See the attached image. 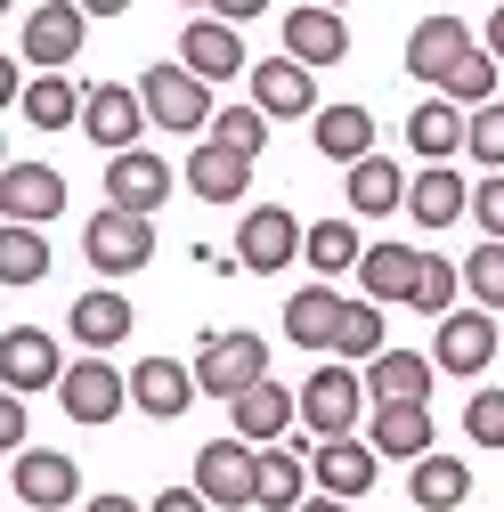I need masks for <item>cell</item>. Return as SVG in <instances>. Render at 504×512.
Wrapping results in <instances>:
<instances>
[{
	"instance_id": "obj_26",
	"label": "cell",
	"mask_w": 504,
	"mask_h": 512,
	"mask_svg": "<svg viewBox=\"0 0 504 512\" xmlns=\"http://www.w3.org/2000/svg\"><path fill=\"white\" fill-rule=\"evenodd\" d=\"M342 293L334 285H301L293 301H285V334L301 342V350H334V334H342Z\"/></svg>"
},
{
	"instance_id": "obj_17",
	"label": "cell",
	"mask_w": 504,
	"mask_h": 512,
	"mask_svg": "<svg viewBox=\"0 0 504 512\" xmlns=\"http://www.w3.org/2000/svg\"><path fill=\"white\" fill-rule=\"evenodd\" d=\"M309 472H318L326 496H366L374 472H383V456H374V439H318V456H309Z\"/></svg>"
},
{
	"instance_id": "obj_8",
	"label": "cell",
	"mask_w": 504,
	"mask_h": 512,
	"mask_svg": "<svg viewBox=\"0 0 504 512\" xmlns=\"http://www.w3.org/2000/svg\"><path fill=\"white\" fill-rule=\"evenodd\" d=\"M301 244H309V228L285 204H261V212H244V228H236V261L261 269V277H277L285 261H301Z\"/></svg>"
},
{
	"instance_id": "obj_9",
	"label": "cell",
	"mask_w": 504,
	"mask_h": 512,
	"mask_svg": "<svg viewBox=\"0 0 504 512\" xmlns=\"http://www.w3.org/2000/svg\"><path fill=\"white\" fill-rule=\"evenodd\" d=\"M57 407H66L74 423H114L122 407H131V382H122L106 358H82V366H66V382H57Z\"/></svg>"
},
{
	"instance_id": "obj_23",
	"label": "cell",
	"mask_w": 504,
	"mask_h": 512,
	"mask_svg": "<svg viewBox=\"0 0 504 512\" xmlns=\"http://www.w3.org/2000/svg\"><path fill=\"white\" fill-rule=\"evenodd\" d=\"M374 456H407V464H423L431 456V407L423 399H391V407H374Z\"/></svg>"
},
{
	"instance_id": "obj_41",
	"label": "cell",
	"mask_w": 504,
	"mask_h": 512,
	"mask_svg": "<svg viewBox=\"0 0 504 512\" xmlns=\"http://www.w3.org/2000/svg\"><path fill=\"white\" fill-rule=\"evenodd\" d=\"M464 285H472V301H480V309H504V244H496V236L464 261Z\"/></svg>"
},
{
	"instance_id": "obj_47",
	"label": "cell",
	"mask_w": 504,
	"mask_h": 512,
	"mask_svg": "<svg viewBox=\"0 0 504 512\" xmlns=\"http://www.w3.org/2000/svg\"><path fill=\"white\" fill-rule=\"evenodd\" d=\"M269 0H212V17H228V25H244V17H261Z\"/></svg>"
},
{
	"instance_id": "obj_44",
	"label": "cell",
	"mask_w": 504,
	"mask_h": 512,
	"mask_svg": "<svg viewBox=\"0 0 504 512\" xmlns=\"http://www.w3.org/2000/svg\"><path fill=\"white\" fill-rule=\"evenodd\" d=\"M472 220H480V228L504 244V171H488V179L472 187Z\"/></svg>"
},
{
	"instance_id": "obj_31",
	"label": "cell",
	"mask_w": 504,
	"mask_h": 512,
	"mask_svg": "<svg viewBox=\"0 0 504 512\" xmlns=\"http://www.w3.org/2000/svg\"><path fill=\"white\" fill-rule=\"evenodd\" d=\"M399 204H407V171H399L391 155H366V163H350V212L383 220V212H399Z\"/></svg>"
},
{
	"instance_id": "obj_32",
	"label": "cell",
	"mask_w": 504,
	"mask_h": 512,
	"mask_svg": "<svg viewBox=\"0 0 504 512\" xmlns=\"http://www.w3.org/2000/svg\"><path fill=\"white\" fill-rule=\"evenodd\" d=\"M66 326H74V342H82V350H114L122 334L139 326V317H131V301H122V293H82Z\"/></svg>"
},
{
	"instance_id": "obj_30",
	"label": "cell",
	"mask_w": 504,
	"mask_h": 512,
	"mask_svg": "<svg viewBox=\"0 0 504 512\" xmlns=\"http://www.w3.org/2000/svg\"><path fill=\"white\" fill-rule=\"evenodd\" d=\"M301 488H309V456H301V447H285V439L261 447V496H252V504H261V512H301L309 504Z\"/></svg>"
},
{
	"instance_id": "obj_50",
	"label": "cell",
	"mask_w": 504,
	"mask_h": 512,
	"mask_svg": "<svg viewBox=\"0 0 504 512\" xmlns=\"http://www.w3.org/2000/svg\"><path fill=\"white\" fill-rule=\"evenodd\" d=\"M488 49H496V66H504V9L488 17Z\"/></svg>"
},
{
	"instance_id": "obj_34",
	"label": "cell",
	"mask_w": 504,
	"mask_h": 512,
	"mask_svg": "<svg viewBox=\"0 0 504 512\" xmlns=\"http://www.w3.org/2000/svg\"><path fill=\"white\" fill-rule=\"evenodd\" d=\"M407 496H415L423 512H456V504L472 496V464H464V456H423L415 480H407Z\"/></svg>"
},
{
	"instance_id": "obj_49",
	"label": "cell",
	"mask_w": 504,
	"mask_h": 512,
	"mask_svg": "<svg viewBox=\"0 0 504 512\" xmlns=\"http://www.w3.org/2000/svg\"><path fill=\"white\" fill-rule=\"evenodd\" d=\"M301 512H350V496H309Z\"/></svg>"
},
{
	"instance_id": "obj_15",
	"label": "cell",
	"mask_w": 504,
	"mask_h": 512,
	"mask_svg": "<svg viewBox=\"0 0 504 512\" xmlns=\"http://www.w3.org/2000/svg\"><path fill=\"white\" fill-rule=\"evenodd\" d=\"M285 57H301L309 74H318V66H342V57H350L342 9H318V0H309V9H293V17H285Z\"/></svg>"
},
{
	"instance_id": "obj_52",
	"label": "cell",
	"mask_w": 504,
	"mask_h": 512,
	"mask_svg": "<svg viewBox=\"0 0 504 512\" xmlns=\"http://www.w3.org/2000/svg\"><path fill=\"white\" fill-rule=\"evenodd\" d=\"M187 9H212V0H187Z\"/></svg>"
},
{
	"instance_id": "obj_7",
	"label": "cell",
	"mask_w": 504,
	"mask_h": 512,
	"mask_svg": "<svg viewBox=\"0 0 504 512\" xmlns=\"http://www.w3.org/2000/svg\"><path fill=\"white\" fill-rule=\"evenodd\" d=\"M147 122H155V114H147V98H139L131 82H98L90 106H82V139H98L106 155H131Z\"/></svg>"
},
{
	"instance_id": "obj_28",
	"label": "cell",
	"mask_w": 504,
	"mask_h": 512,
	"mask_svg": "<svg viewBox=\"0 0 504 512\" xmlns=\"http://www.w3.org/2000/svg\"><path fill=\"white\" fill-rule=\"evenodd\" d=\"M464 131H472V122H464L456 98H423V106L407 114V147H415L423 163H448V155L464 147Z\"/></svg>"
},
{
	"instance_id": "obj_48",
	"label": "cell",
	"mask_w": 504,
	"mask_h": 512,
	"mask_svg": "<svg viewBox=\"0 0 504 512\" xmlns=\"http://www.w3.org/2000/svg\"><path fill=\"white\" fill-rule=\"evenodd\" d=\"M82 512H139V504H131V496H90Z\"/></svg>"
},
{
	"instance_id": "obj_35",
	"label": "cell",
	"mask_w": 504,
	"mask_h": 512,
	"mask_svg": "<svg viewBox=\"0 0 504 512\" xmlns=\"http://www.w3.org/2000/svg\"><path fill=\"white\" fill-rule=\"evenodd\" d=\"M301 261L318 269V277H342V269H358V261H366V244H358V228H350V220H318V228H309V244H301Z\"/></svg>"
},
{
	"instance_id": "obj_43",
	"label": "cell",
	"mask_w": 504,
	"mask_h": 512,
	"mask_svg": "<svg viewBox=\"0 0 504 512\" xmlns=\"http://www.w3.org/2000/svg\"><path fill=\"white\" fill-rule=\"evenodd\" d=\"M464 431H472V447H504V391H472Z\"/></svg>"
},
{
	"instance_id": "obj_5",
	"label": "cell",
	"mask_w": 504,
	"mask_h": 512,
	"mask_svg": "<svg viewBox=\"0 0 504 512\" xmlns=\"http://www.w3.org/2000/svg\"><path fill=\"white\" fill-rule=\"evenodd\" d=\"M82 33H90V9H82V0H41V9L25 17V66L66 74L74 57H82Z\"/></svg>"
},
{
	"instance_id": "obj_27",
	"label": "cell",
	"mask_w": 504,
	"mask_h": 512,
	"mask_svg": "<svg viewBox=\"0 0 504 512\" xmlns=\"http://www.w3.org/2000/svg\"><path fill=\"white\" fill-rule=\"evenodd\" d=\"M415 277H423V252L415 244H366V261H358L366 301H415Z\"/></svg>"
},
{
	"instance_id": "obj_2",
	"label": "cell",
	"mask_w": 504,
	"mask_h": 512,
	"mask_svg": "<svg viewBox=\"0 0 504 512\" xmlns=\"http://www.w3.org/2000/svg\"><path fill=\"white\" fill-rule=\"evenodd\" d=\"M252 382H269V342L261 334H204V350H196V391H212V399H244Z\"/></svg>"
},
{
	"instance_id": "obj_24",
	"label": "cell",
	"mask_w": 504,
	"mask_h": 512,
	"mask_svg": "<svg viewBox=\"0 0 504 512\" xmlns=\"http://www.w3.org/2000/svg\"><path fill=\"white\" fill-rule=\"evenodd\" d=\"M228 407H236V439H252V447H277L293 431V415H301V399L277 391V382H252V391L228 399Z\"/></svg>"
},
{
	"instance_id": "obj_3",
	"label": "cell",
	"mask_w": 504,
	"mask_h": 512,
	"mask_svg": "<svg viewBox=\"0 0 504 512\" xmlns=\"http://www.w3.org/2000/svg\"><path fill=\"white\" fill-rule=\"evenodd\" d=\"M82 252H90V269H106V277H131V269H147V261H155V220H147V212H122V204H106V212L82 228Z\"/></svg>"
},
{
	"instance_id": "obj_19",
	"label": "cell",
	"mask_w": 504,
	"mask_h": 512,
	"mask_svg": "<svg viewBox=\"0 0 504 512\" xmlns=\"http://www.w3.org/2000/svg\"><path fill=\"white\" fill-rule=\"evenodd\" d=\"M464 57H472V33H464L456 17H423V25L407 33V74H423V82H448Z\"/></svg>"
},
{
	"instance_id": "obj_16",
	"label": "cell",
	"mask_w": 504,
	"mask_h": 512,
	"mask_svg": "<svg viewBox=\"0 0 504 512\" xmlns=\"http://www.w3.org/2000/svg\"><path fill=\"white\" fill-rule=\"evenodd\" d=\"M106 196H114L122 212H147V220H155V204L171 196V163H163V155H147V147L106 155Z\"/></svg>"
},
{
	"instance_id": "obj_22",
	"label": "cell",
	"mask_w": 504,
	"mask_h": 512,
	"mask_svg": "<svg viewBox=\"0 0 504 512\" xmlns=\"http://www.w3.org/2000/svg\"><path fill=\"white\" fill-rule=\"evenodd\" d=\"M431 374H439V358H423V350H383V358H366V399H374V407L431 399Z\"/></svg>"
},
{
	"instance_id": "obj_45",
	"label": "cell",
	"mask_w": 504,
	"mask_h": 512,
	"mask_svg": "<svg viewBox=\"0 0 504 512\" xmlns=\"http://www.w3.org/2000/svg\"><path fill=\"white\" fill-rule=\"evenodd\" d=\"M0 447H9V456H25V391L0 399Z\"/></svg>"
},
{
	"instance_id": "obj_21",
	"label": "cell",
	"mask_w": 504,
	"mask_h": 512,
	"mask_svg": "<svg viewBox=\"0 0 504 512\" xmlns=\"http://www.w3.org/2000/svg\"><path fill=\"white\" fill-rule=\"evenodd\" d=\"M187 187H196L204 204H236L252 187V155H236L220 139H196V155H187Z\"/></svg>"
},
{
	"instance_id": "obj_20",
	"label": "cell",
	"mask_w": 504,
	"mask_h": 512,
	"mask_svg": "<svg viewBox=\"0 0 504 512\" xmlns=\"http://www.w3.org/2000/svg\"><path fill=\"white\" fill-rule=\"evenodd\" d=\"M252 106L261 114H318V82H309L301 57H269V66H252Z\"/></svg>"
},
{
	"instance_id": "obj_1",
	"label": "cell",
	"mask_w": 504,
	"mask_h": 512,
	"mask_svg": "<svg viewBox=\"0 0 504 512\" xmlns=\"http://www.w3.org/2000/svg\"><path fill=\"white\" fill-rule=\"evenodd\" d=\"M139 98H147V114H155V131H212V82L204 74H187V66H147L139 74Z\"/></svg>"
},
{
	"instance_id": "obj_29",
	"label": "cell",
	"mask_w": 504,
	"mask_h": 512,
	"mask_svg": "<svg viewBox=\"0 0 504 512\" xmlns=\"http://www.w3.org/2000/svg\"><path fill=\"white\" fill-rule=\"evenodd\" d=\"M17 106H25V122H33V131H74V122H82V106H90V90H74L66 74H33V82L17 90Z\"/></svg>"
},
{
	"instance_id": "obj_53",
	"label": "cell",
	"mask_w": 504,
	"mask_h": 512,
	"mask_svg": "<svg viewBox=\"0 0 504 512\" xmlns=\"http://www.w3.org/2000/svg\"><path fill=\"white\" fill-rule=\"evenodd\" d=\"M318 9H342V0H318Z\"/></svg>"
},
{
	"instance_id": "obj_40",
	"label": "cell",
	"mask_w": 504,
	"mask_h": 512,
	"mask_svg": "<svg viewBox=\"0 0 504 512\" xmlns=\"http://www.w3.org/2000/svg\"><path fill=\"white\" fill-rule=\"evenodd\" d=\"M212 139L236 147V155H261V147H269V114H261V106H228V114L212 122Z\"/></svg>"
},
{
	"instance_id": "obj_13",
	"label": "cell",
	"mask_w": 504,
	"mask_h": 512,
	"mask_svg": "<svg viewBox=\"0 0 504 512\" xmlns=\"http://www.w3.org/2000/svg\"><path fill=\"white\" fill-rule=\"evenodd\" d=\"M9 480H17V504H41V512H57V504L82 496V464L57 456V447H25Z\"/></svg>"
},
{
	"instance_id": "obj_6",
	"label": "cell",
	"mask_w": 504,
	"mask_h": 512,
	"mask_svg": "<svg viewBox=\"0 0 504 512\" xmlns=\"http://www.w3.org/2000/svg\"><path fill=\"white\" fill-rule=\"evenodd\" d=\"M196 488L220 504V512H244L261 496V456H252V439H212L196 447Z\"/></svg>"
},
{
	"instance_id": "obj_42",
	"label": "cell",
	"mask_w": 504,
	"mask_h": 512,
	"mask_svg": "<svg viewBox=\"0 0 504 512\" xmlns=\"http://www.w3.org/2000/svg\"><path fill=\"white\" fill-rule=\"evenodd\" d=\"M464 147H472V163L504 171V98H496V106H472V131H464Z\"/></svg>"
},
{
	"instance_id": "obj_46",
	"label": "cell",
	"mask_w": 504,
	"mask_h": 512,
	"mask_svg": "<svg viewBox=\"0 0 504 512\" xmlns=\"http://www.w3.org/2000/svg\"><path fill=\"white\" fill-rule=\"evenodd\" d=\"M147 512H220V504H212L204 488H163V496H155Z\"/></svg>"
},
{
	"instance_id": "obj_25",
	"label": "cell",
	"mask_w": 504,
	"mask_h": 512,
	"mask_svg": "<svg viewBox=\"0 0 504 512\" xmlns=\"http://www.w3.org/2000/svg\"><path fill=\"white\" fill-rule=\"evenodd\" d=\"M407 212H415L423 228H456V220L472 212V187H464L448 163H431V171H415V179H407Z\"/></svg>"
},
{
	"instance_id": "obj_36",
	"label": "cell",
	"mask_w": 504,
	"mask_h": 512,
	"mask_svg": "<svg viewBox=\"0 0 504 512\" xmlns=\"http://www.w3.org/2000/svg\"><path fill=\"white\" fill-rule=\"evenodd\" d=\"M0 277H9V285H41V277H49V244H41V228H25V220L0 228Z\"/></svg>"
},
{
	"instance_id": "obj_39",
	"label": "cell",
	"mask_w": 504,
	"mask_h": 512,
	"mask_svg": "<svg viewBox=\"0 0 504 512\" xmlns=\"http://www.w3.org/2000/svg\"><path fill=\"white\" fill-rule=\"evenodd\" d=\"M407 309H423V317H448V309H456V261L423 252V277H415V301H407Z\"/></svg>"
},
{
	"instance_id": "obj_37",
	"label": "cell",
	"mask_w": 504,
	"mask_h": 512,
	"mask_svg": "<svg viewBox=\"0 0 504 512\" xmlns=\"http://www.w3.org/2000/svg\"><path fill=\"white\" fill-rule=\"evenodd\" d=\"M334 350H342V366H350V358H383V350H391V342H383V301H350Z\"/></svg>"
},
{
	"instance_id": "obj_4",
	"label": "cell",
	"mask_w": 504,
	"mask_h": 512,
	"mask_svg": "<svg viewBox=\"0 0 504 512\" xmlns=\"http://www.w3.org/2000/svg\"><path fill=\"white\" fill-rule=\"evenodd\" d=\"M358 415H366V374H350V366H318V374L301 382V423L318 431V439H350Z\"/></svg>"
},
{
	"instance_id": "obj_38",
	"label": "cell",
	"mask_w": 504,
	"mask_h": 512,
	"mask_svg": "<svg viewBox=\"0 0 504 512\" xmlns=\"http://www.w3.org/2000/svg\"><path fill=\"white\" fill-rule=\"evenodd\" d=\"M496 74H504V66H496V49H472L464 66L439 82V98H456V106H496Z\"/></svg>"
},
{
	"instance_id": "obj_14",
	"label": "cell",
	"mask_w": 504,
	"mask_h": 512,
	"mask_svg": "<svg viewBox=\"0 0 504 512\" xmlns=\"http://www.w3.org/2000/svg\"><path fill=\"white\" fill-rule=\"evenodd\" d=\"M0 212L25 220V228H41V220L66 212V179H57L49 163H9V171H0Z\"/></svg>"
},
{
	"instance_id": "obj_10",
	"label": "cell",
	"mask_w": 504,
	"mask_h": 512,
	"mask_svg": "<svg viewBox=\"0 0 504 512\" xmlns=\"http://www.w3.org/2000/svg\"><path fill=\"white\" fill-rule=\"evenodd\" d=\"M431 358H439V374H488L496 366V317L488 309H448Z\"/></svg>"
},
{
	"instance_id": "obj_33",
	"label": "cell",
	"mask_w": 504,
	"mask_h": 512,
	"mask_svg": "<svg viewBox=\"0 0 504 512\" xmlns=\"http://www.w3.org/2000/svg\"><path fill=\"white\" fill-rule=\"evenodd\" d=\"M318 155L326 163H366L374 155V114L366 106H326L318 114Z\"/></svg>"
},
{
	"instance_id": "obj_11",
	"label": "cell",
	"mask_w": 504,
	"mask_h": 512,
	"mask_svg": "<svg viewBox=\"0 0 504 512\" xmlns=\"http://www.w3.org/2000/svg\"><path fill=\"white\" fill-rule=\"evenodd\" d=\"M179 66L204 74V82H228V74H252V57H244V41H236L228 17H187V33H179Z\"/></svg>"
},
{
	"instance_id": "obj_51",
	"label": "cell",
	"mask_w": 504,
	"mask_h": 512,
	"mask_svg": "<svg viewBox=\"0 0 504 512\" xmlns=\"http://www.w3.org/2000/svg\"><path fill=\"white\" fill-rule=\"evenodd\" d=\"M82 9H90V17H122V9H131V0H82Z\"/></svg>"
},
{
	"instance_id": "obj_12",
	"label": "cell",
	"mask_w": 504,
	"mask_h": 512,
	"mask_svg": "<svg viewBox=\"0 0 504 512\" xmlns=\"http://www.w3.org/2000/svg\"><path fill=\"white\" fill-rule=\"evenodd\" d=\"M0 382H9V391H57V382H66V358H57V342L41 326H9L0 334Z\"/></svg>"
},
{
	"instance_id": "obj_18",
	"label": "cell",
	"mask_w": 504,
	"mask_h": 512,
	"mask_svg": "<svg viewBox=\"0 0 504 512\" xmlns=\"http://www.w3.org/2000/svg\"><path fill=\"white\" fill-rule=\"evenodd\" d=\"M187 399H196V366H179V358H139L131 366V407H147L155 423L187 415Z\"/></svg>"
}]
</instances>
